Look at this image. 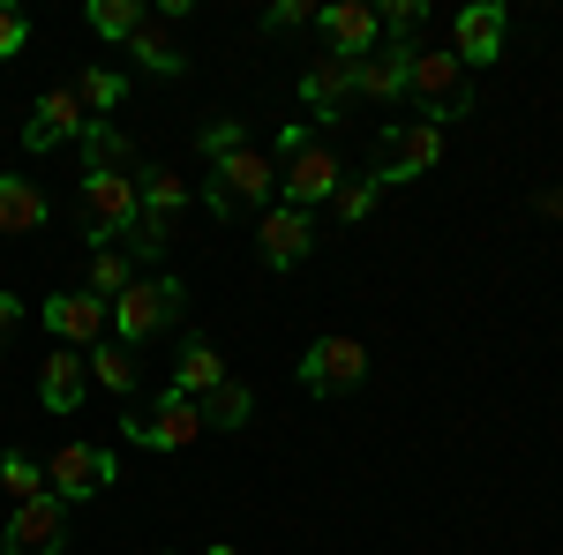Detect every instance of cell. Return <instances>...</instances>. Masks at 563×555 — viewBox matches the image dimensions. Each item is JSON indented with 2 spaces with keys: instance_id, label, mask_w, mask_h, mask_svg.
Instances as JSON below:
<instances>
[{
  "instance_id": "1",
  "label": "cell",
  "mask_w": 563,
  "mask_h": 555,
  "mask_svg": "<svg viewBox=\"0 0 563 555\" xmlns=\"http://www.w3.org/2000/svg\"><path fill=\"white\" fill-rule=\"evenodd\" d=\"M406 98L421 106V129L466 121V113H474V68H459V53H451V45H413Z\"/></svg>"
},
{
  "instance_id": "2",
  "label": "cell",
  "mask_w": 563,
  "mask_h": 555,
  "mask_svg": "<svg viewBox=\"0 0 563 555\" xmlns=\"http://www.w3.org/2000/svg\"><path fill=\"white\" fill-rule=\"evenodd\" d=\"M271 196H278V166L263 158L256 143H241V151H225V158H211V188H203V203H211L218 218L271 211Z\"/></svg>"
},
{
  "instance_id": "3",
  "label": "cell",
  "mask_w": 563,
  "mask_h": 555,
  "mask_svg": "<svg viewBox=\"0 0 563 555\" xmlns=\"http://www.w3.org/2000/svg\"><path fill=\"white\" fill-rule=\"evenodd\" d=\"M135 218H143L135 173H84V233H90V248H121V233H129Z\"/></svg>"
},
{
  "instance_id": "4",
  "label": "cell",
  "mask_w": 563,
  "mask_h": 555,
  "mask_svg": "<svg viewBox=\"0 0 563 555\" xmlns=\"http://www.w3.org/2000/svg\"><path fill=\"white\" fill-rule=\"evenodd\" d=\"M180 308H188V286L180 278H135L129 293L113 300V338L121 345L158 338L166 323H180Z\"/></svg>"
},
{
  "instance_id": "5",
  "label": "cell",
  "mask_w": 563,
  "mask_h": 555,
  "mask_svg": "<svg viewBox=\"0 0 563 555\" xmlns=\"http://www.w3.org/2000/svg\"><path fill=\"white\" fill-rule=\"evenodd\" d=\"M346 188V166H339V151L323 143V135H308L301 151L278 166V203H294V211H316V203H331Z\"/></svg>"
},
{
  "instance_id": "6",
  "label": "cell",
  "mask_w": 563,
  "mask_h": 555,
  "mask_svg": "<svg viewBox=\"0 0 563 555\" xmlns=\"http://www.w3.org/2000/svg\"><path fill=\"white\" fill-rule=\"evenodd\" d=\"M121 435H129V443H143V451H188V443L203 435V406H196L188 390H166L158 406L121 413Z\"/></svg>"
},
{
  "instance_id": "7",
  "label": "cell",
  "mask_w": 563,
  "mask_h": 555,
  "mask_svg": "<svg viewBox=\"0 0 563 555\" xmlns=\"http://www.w3.org/2000/svg\"><path fill=\"white\" fill-rule=\"evenodd\" d=\"M106 488H113V451L106 443H60L45 458V496H60V503H90Z\"/></svg>"
},
{
  "instance_id": "8",
  "label": "cell",
  "mask_w": 563,
  "mask_h": 555,
  "mask_svg": "<svg viewBox=\"0 0 563 555\" xmlns=\"http://www.w3.org/2000/svg\"><path fill=\"white\" fill-rule=\"evenodd\" d=\"M368 384V353L361 338H316L301 353V390L308 398H346V390Z\"/></svg>"
},
{
  "instance_id": "9",
  "label": "cell",
  "mask_w": 563,
  "mask_h": 555,
  "mask_svg": "<svg viewBox=\"0 0 563 555\" xmlns=\"http://www.w3.org/2000/svg\"><path fill=\"white\" fill-rule=\"evenodd\" d=\"M443 158V129H421V121H398L384 129V151H376V188H398V180H421V173Z\"/></svg>"
},
{
  "instance_id": "10",
  "label": "cell",
  "mask_w": 563,
  "mask_h": 555,
  "mask_svg": "<svg viewBox=\"0 0 563 555\" xmlns=\"http://www.w3.org/2000/svg\"><path fill=\"white\" fill-rule=\"evenodd\" d=\"M45 331H53V345H76V353H90V345L113 331V308L90 293V286H84V293H53V300H45Z\"/></svg>"
},
{
  "instance_id": "11",
  "label": "cell",
  "mask_w": 563,
  "mask_h": 555,
  "mask_svg": "<svg viewBox=\"0 0 563 555\" xmlns=\"http://www.w3.org/2000/svg\"><path fill=\"white\" fill-rule=\"evenodd\" d=\"M60 541H68V503L60 496H38V503H23V511L8 518L0 555H60Z\"/></svg>"
},
{
  "instance_id": "12",
  "label": "cell",
  "mask_w": 563,
  "mask_h": 555,
  "mask_svg": "<svg viewBox=\"0 0 563 555\" xmlns=\"http://www.w3.org/2000/svg\"><path fill=\"white\" fill-rule=\"evenodd\" d=\"M256 241H263V263L271 270H301L308 248H316V225H308V211H294V203H271L256 225Z\"/></svg>"
},
{
  "instance_id": "13",
  "label": "cell",
  "mask_w": 563,
  "mask_h": 555,
  "mask_svg": "<svg viewBox=\"0 0 563 555\" xmlns=\"http://www.w3.org/2000/svg\"><path fill=\"white\" fill-rule=\"evenodd\" d=\"M316 23H323V38H331L339 60H368V53L384 45V23H376V8H368V0H331Z\"/></svg>"
},
{
  "instance_id": "14",
  "label": "cell",
  "mask_w": 563,
  "mask_h": 555,
  "mask_svg": "<svg viewBox=\"0 0 563 555\" xmlns=\"http://www.w3.org/2000/svg\"><path fill=\"white\" fill-rule=\"evenodd\" d=\"M406 76H413V45H376L368 60H353V98H368V106H398L406 98Z\"/></svg>"
},
{
  "instance_id": "15",
  "label": "cell",
  "mask_w": 563,
  "mask_h": 555,
  "mask_svg": "<svg viewBox=\"0 0 563 555\" xmlns=\"http://www.w3.org/2000/svg\"><path fill=\"white\" fill-rule=\"evenodd\" d=\"M90 129V113H84V98L60 84V90H45L38 98V113H31V129H23V151H53V143H84Z\"/></svg>"
},
{
  "instance_id": "16",
  "label": "cell",
  "mask_w": 563,
  "mask_h": 555,
  "mask_svg": "<svg viewBox=\"0 0 563 555\" xmlns=\"http://www.w3.org/2000/svg\"><path fill=\"white\" fill-rule=\"evenodd\" d=\"M84 390H90V368H84V353H76V345H53V353L38 360V406H45V413H60V421H68V413L84 406Z\"/></svg>"
},
{
  "instance_id": "17",
  "label": "cell",
  "mask_w": 563,
  "mask_h": 555,
  "mask_svg": "<svg viewBox=\"0 0 563 555\" xmlns=\"http://www.w3.org/2000/svg\"><path fill=\"white\" fill-rule=\"evenodd\" d=\"M451 53H459V68H488V60L504 53V8H496V0L459 8V23H451Z\"/></svg>"
},
{
  "instance_id": "18",
  "label": "cell",
  "mask_w": 563,
  "mask_h": 555,
  "mask_svg": "<svg viewBox=\"0 0 563 555\" xmlns=\"http://www.w3.org/2000/svg\"><path fill=\"white\" fill-rule=\"evenodd\" d=\"M301 106L316 113V121H339V113L353 106V60H339V53L308 60L301 68Z\"/></svg>"
},
{
  "instance_id": "19",
  "label": "cell",
  "mask_w": 563,
  "mask_h": 555,
  "mask_svg": "<svg viewBox=\"0 0 563 555\" xmlns=\"http://www.w3.org/2000/svg\"><path fill=\"white\" fill-rule=\"evenodd\" d=\"M53 203H45L38 180H23V173H0V233H38Z\"/></svg>"
},
{
  "instance_id": "20",
  "label": "cell",
  "mask_w": 563,
  "mask_h": 555,
  "mask_svg": "<svg viewBox=\"0 0 563 555\" xmlns=\"http://www.w3.org/2000/svg\"><path fill=\"white\" fill-rule=\"evenodd\" d=\"M225 384V360H218V345L211 338H180L174 353V390H188V398H203V390Z\"/></svg>"
},
{
  "instance_id": "21",
  "label": "cell",
  "mask_w": 563,
  "mask_h": 555,
  "mask_svg": "<svg viewBox=\"0 0 563 555\" xmlns=\"http://www.w3.org/2000/svg\"><path fill=\"white\" fill-rule=\"evenodd\" d=\"M135 188H143V218H151V225H174V218L188 211V180L166 173V166H143V173H135Z\"/></svg>"
},
{
  "instance_id": "22",
  "label": "cell",
  "mask_w": 563,
  "mask_h": 555,
  "mask_svg": "<svg viewBox=\"0 0 563 555\" xmlns=\"http://www.w3.org/2000/svg\"><path fill=\"white\" fill-rule=\"evenodd\" d=\"M84 173H143V166H135V143L113 121H90L84 129Z\"/></svg>"
},
{
  "instance_id": "23",
  "label": "cell",
  "mask_w": 563,
  "mask_h": 555,
  "mask_svg": "<svg viewBox=\"0 0 563 555\" xmlns=\"http://www.w3.org/2000/svg\"><path fill=\"white\" fill-rule=\"evenodd\" d=\"M84 368H90V384L113 390V398H129V390H135V353H129L121 338H98V345L84 353Z\"/></svg>"
},
{
  "instance_id": "24",
  "label": "cell",
  "mask_w": 563,
  "mask_h": 555,
  "mask_svg": "<svg viewBox=\"0 0 563 555\" xmlns=\"http://www.w3.org/2000/svg\"><path fill=\"white\" fill-rule=\"evenodd\" d=\"M68 90L84 98L90 121H113V113H121V98H129V76H121V68H84V76H76Z\"/></svg>"
},
{
  "instance_id": "25",
  "label": "cell",
  "mask_w": 563,
  "mask_h": 555,
  "mask_svg": "<svg viewBox=\"0 0 563 555\" xmlns=\"http://www.w3.org/2000/svg\"><path fill=\"white\" fill-rule=\"evenodd\" d=\"M129 60H143L151 76H188V53H180V45L166 38L158 23H143V31L129 38Z\"/></svg>"
},
{
  "instance_id": "26",
  "label": "cell",
  "mask_w": 563,
  "mask_h": 555,
  "mask_svg": "<svg viewBox=\"0 0 563 555\" xmlns=\"http://www.w3.org/2000/svg\"><path fill=\"white\" fill-rule=\"evenodd\" d=\"M196 406H203V428H249V413H256V398H249V384H233V376H225L218 390H203Z\"/></svg>"
},
{
  "instance_id": "27",
  "label": "cell",
  "mask_w": 563,
  "mask_h": 555,
  "mask_svg": "<svg viewBox=\"0 0 563 555\" xmlns=\"http://www.w3.org/2000/svg\"><path fill=\"white\" fill-rule=\"evenodd\" d=\"M143 23H151V15H143V0H90V31H98L106 45H129Z\"/></svg>"
},
{
  "instance_id": "28",
  "label": "cell",
  "mask_w": 563,
  "mask_h": 555,
  "mask_svg": "<svg viewBox=\"0 0 563 555\" xmlns=\"http://www.w3.org/2000/svg\"><path fill=\"white\" fill-rule=\"evenodd\" d=\"M0 496H8L15 511L38 503V496H45V466H38V458H23V451H8V458H0Z\"/></svg>"
},
{
  "instance_id": "29",
  "label": "cell",
  "mask_w": 563,
  "mask_h": 555,
  "mask_svg": "<svg viewBox=\"0 0 563 555\" xmlns=\"http://www.w3.org/2000/svg\"><path fill=\"white\" fill-rule=\"evenodd\" d=\"M129 286H135V263L121 256V248H90V293L113 308V300L129 293Z\"/></svg>"
},
{
  "instance_id": "30",
  "label": "cell",
  "mask_w": 563,
  "mask_h": 555,
  "mask_svg": "<svg viewBox=\"0 0 563 555\" xmlns=\"http://www.w3.org/2000/svg\"><path fill=\"white\" fill-rule=\"evenodd\" d=\"M376 203H384V188H376V173H368V180H346V188L331 196V211L346 218V225H361V218L376 211Z\"/></svg>"
},
{
  "instance_id": "31",
  "label": "cell",
  "mask_w": 563,
  "mask_h": 555,
  "mask_svg": "<svg viewBox=\"0 0 563 555\" xmlns=\"http://www.w3.org/2000/svg\"><path fill=\"white\" fill-rule=\"evenodd\" d=\"M323 8H308V0H278V8H263V31H294V23H316Z\"/></svg>"
},
{
  "instance_id": "32",
  "label": "cell",
  "mask_w": 563,
  "mask_h": 555,
  "mask_svg": "<svg viewBox=\"0 0 563 555\" xmlns=\"http://www.w3.org/2000/svg\"><path fill=\"white\" fill-rule=\"evenodd\" d=\"M249 135H241V121H211L203 129V158H225V151H241Z\"/></svg>"
},
{
  "instance_id": "33",
  "label": "cell",
  "mask_w": 563,
  "mask_h": 555,
  "mask_svg": "<svg viewBox=\"0 0 563 555\" xmlns=\"http://www.w3.org/2000/svg\"><path fill=\"white\" fill-rule=\"evenodd\" d=\"M23 38H31V23H23L15 8H0V60H8V53H23Z\"/></svg>"
},
{
  "instance_id": "34",
  "label": "cell",
  "mask_w": 563,
  "mask_h": 555,
  "mask_svg": "<svg viewBox=\"0 0 563 555\" xmlns=\"http://www.w3.org/2000/svg\"><path fill=\"white\" fill-rule=\"evenodd\" d=\"M15 323H23V300L0 293V345H8V331H15Z\"/></svg>"
},
{
  "instance_id": "35",
  "label": "cell",
  "mask_w": 563,
  "mask_h": 555,
  "mask_svg": "<svg viewBox=\"0 0 563 555\" xmlns=\"http://www.w3.org/2000/svg\"><path fill=\"white\" fill-rule=\"evenodd\" d=\"M541 218H563V188H541Z\"/></svg>"
},
{
  "instance_id": "36",
  "label": "cell",
  "mask_w": 563,
  "mask_h": 555,
  "mask_svg": "<svg viewBox=\"0 0 563 555\" xmlns=\"http://www.w3.org/2000/svg\"><path fill=\"white\" fill-rule=\"evenodd\" d=\"M203 555H233V548H225V541H218V548H203Z\"/></svg>"
}]
</instances>
